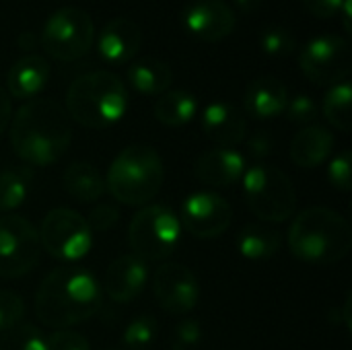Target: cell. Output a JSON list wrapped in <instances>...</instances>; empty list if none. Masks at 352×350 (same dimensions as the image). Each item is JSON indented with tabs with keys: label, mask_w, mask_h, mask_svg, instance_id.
<instances>
[{
	"label": "cell",
	"mask_w": 352,
	"mask_h": 350,
	"mask_svg": "<svg viewBox=\"0 0 352 350\" xmlns=\"http://www.w3.org/2000/svg\"><path fill=\"white\" fill-rule=\"evenodd\" d=\"M245 159L235 149H212L198 157L196 177L212 188H229L245 173Z\"/></svg>",
	"instance_id": "obj_18"
},
{
	"label": "cell",
	"mask_w": 352,
	"mask_h": 350,
	"mask_svg": "<svg viewBox=\"0 0 352 350\" xmlns=\"http://www.w3.org/2000/svg\"><path fill=\"white\" fill-rule=\"evenodd\" d=\"M37 233L41 250L62 262L82 260L93 245V231L87 219L72 208L50 210Z\"/></svg>",
	"instance_id": "obj_9"
},
{
	"label": "cell",
	"mask_w": 352,
	"mask_h": 350,
	"mask_svg": "<svg viewBox=\"0 0 352 350\" xmlns=\"http://www.w3.org/2000/svg\"><path fill=\"white\" fill-rule=\"evenodd\" d=\"M351 101H352V87L346 80L336 83L330 87V91L324 97V105L322 111L326 116V120L340 132H351L352 126V113H351Z\"/></svg>",
	"instance_id": "obj_27"
},
{
	"label": "cell",
	"mask_w": 352,
	"mask_h": 350,
	"mask_svg": "<svg viewBox=\"0 0 352 350\" xmlns=\"http://www.w3.org/2000/svg\"><path fill=\"white\" fill-rule=\"evenodd\" d=\"M243 194L250 210L264 223H285L295 215L297 192L285 171L258 163L243 173Z\"/></svg>",
	"instance_id": "obj_6"
},
{
	"label": "cell",
	"mask_w": 352,
	"mask_h": 350,
	"mask_svg": "<svg viewBox=\"0 0 352 350\" xmlns=\"http://www.w3.org/2000/svg\"><path fill=\"white\" fill-rule=\"evenodd\" d=\"M120 219V210L113 206V204H97L95 208H91L89 217H87V223L91 227V231L95 233H103V231H109Z\"/></svg>",
	"instance_id": "obj_36"
},
{
	"label": "cell",
	"mask_w": 352,
	"mask_h": 350,
	"mask_svg": "<svg viewBox=\"0 0 352 350\" xmlns=\"http://www.w3.org/2000/svg\"><path fill=\"white\" fill-rule=\"evenodd\" d=\"M352 161H351V153L349 151H342L338 153L330 165H328V179L330 184L340 190V192H349L351 190V179H352Z\"/></svg>",
	"instance_id": "obj_33"
},
{
	"label": "cell",
	"mask_w": 352,
	"mask_h": 350,
	"mask_svg": "<svg viewBox=\"0 0 352 350\" xmlns=\"http://www.w3.org/2000/svg\"><path fill=\"white\" fill-rule=\"evenodd\" d=\"M233 221L231 204L214 192L190 194L182 204V227L200 239H214L223 235Z\"/></svg>",
	"instance_id": "obj_12"
},
{
	"label": "cell",
	"mask_w": 352,
	"mask_h": 350,
	"mask_svg": "<svg viewBox=\"0 0 352 350\" xmlns=\"http://www.w3.org/2000/svg\"><path fill=\"white\" fill-rule=\"evenodd\" d=\"M142 45L140 25L128 17L111 19L97 37L99 56L109 64H126L136 58Z\"/></svg>",
	"instance_id": "obj_16"
},
{
	"label": "cell",
	"mask_w": 352,
	"mask_h": 350,
	"mask_svg": "<svg viewBox=\"0 0 352 350\" xmlns=\"http://www.w3.org/2000/svg\"><path fill=\"white\" fill-rule=\"evenodd\" d=\"M50 62L43 56L29 54L19 58L6 74V93L14 99H33L50 80Z\"/></svg>",
	"instance_id": "obj_19"
},
{
	"label": "cell",
	"mask_w": 352,
	"mask_h": 350,
	"mask_svg": "<svg viewBox=\"0 0 352 350\" xmlns=\"http://www.w3.org/2000/svg\"><path fill=\"white\" fill-rule=\"evenodd\" d=\"M153 111H155L157 122H161L163 126L179 128L194 120V116L198 111V101L190 91L171 89V91L159 95Z\"/></svg>",
	"instance_id": "obj_25"
},
{
	"label": "cell",
	"mask_w": 352,
	"mask_h": 350,
	"mask_svg": "<svg viewBox=\"0 0 352 350\" xmlns=\"http://www.w3.org/2000/svg\"><path fill=\"white\" fill-rule=\"evenodd\" d=\"M33 173L29 167H4L0 169V210L10 212L19 208L31 190Z\"/></svg>",
	"instance_id": "obj_26"
},
{
	"label": "cell",
	"mask_w": 352,
	"mask_h": 350,
	"mask_svg": "<svg viewBox=\"0 0 352 350\" xmlns=\"http://www.w3.org/2000/svg\"><path fill=\"white\" fill-rule=\"evenodd\" d=\"M47 350H91V342L80 334L70 328L66 330H54L45 338Z\"/></svg>",
	"instance_id": "obj_35"
},
{
	"label": "cell",
	"mask_w": 352,
	"mask_h": 350,
	"mask_svg": "<svg viewBox=\"0 0 352 350\" xmlns=\"http://www.w3.org/2000/svg\"><path fill=\"white\" fill-rule=\"evenodd\" d=\"M12 120V105H10V95L6 93V89L0 85V134H4V130L10 126Z\"/></svg>",
	"instance_id": "obj_39"
},
{
	"label": "cell",
	"mask_w": 352,
	"mask_h": 350,
	"mask_svg": "<svg viewBox=\"0 0 352 350\" xmlns=\"http://www.w3.org/2000/svg\"><path fill=\"white\" fill-rule=\"evenodd\" d=\"M62 182H64L66 194L80 204L97 202L107 190L105 177L101 175V171L93 163H87V161H74L72 165H68Z\"/></svg>",
	"instance_id": "obj_22"
},
{
	"label": "cell",
	"mask_w": 352,
	"mask_h": 350,
	"mask_svg": "<svg viewBox=\"0 0 352 350\" xmlns=\"http://www.w3.org/2000/svg\"><path fill=\"white\" fill-rule=\"evenodd\" d=\"M101 285L89 270L62 266L52 270L39 285L35 314L47 328L66 330L91 320L101 309Z\"/></svg>",
	"instance_id": "obj_2"
},
{
	"label": "cell",
	"mask_w": 352,
	"mask_h": 350,
	"mask_svg": "<svg viewBox=\"0 0 352 350\" xmlns=\"http://www.w3.org/2000/svg\"><path fill=\"white\" fill-rule=\"evenodd\" d=\"M202 130L221 149H235L245 140L248 122L235 105L212 101L202 111Z\"/></svg>",
	"instance_id": "obj_17"
},
{
	"label": "cell",
	"mask_w": 352,
	"mask_h": 350,
	"mask_svg": "<svg viewBox=\"0 0 352 350\" xmlns=\"http://www.w3.org/2000/svg\"><path fill=\"white\" fill-rule=\"evenodd\" d=\"M157 334H159V322L153 316L142 314L128 322L122 340L128 350H148L157 340Z\"/></svg>",
	"instance_id": "obj_28"
},
{
	"label": "cell",
	"mask_w": 352,
	"mask_h": 350,
	"mask_svg": "<svg viewBox=\"0 0 352 350\" xmlns=\"http://www.w3.org/2000/svg\"><path fill=\"white\" fill-rule=\"evenodd\" d=\"M297 41H295V35L280 27V25H270L262 31L260 35V50L270 56V58H285V56H291L293 50H295Z\"/></svg>",
	"instance_id": "obj_30"
},
{
	"label": "cell",
	"mask_w": 352,
	"mask_h": 350,
	"mask_svg": "<svg viewBox=\"0 0 352 350\" xmlns=\"http://www.w3.org/2000/svg\"><path fill=\"white\" fill-rule=\"evenodd\" d=\"M25 316V301L12 291H0V332L19 326Z\"/></svg>",
	"instance_id": "obj_31"
},
{
	"label": "cell",
	"mask_w": 352,
	"mask_h": 350,
	"mask_svg": "<svg viewBox=\"0 0 352 350\" xmlns=\"http://www.w3.org/2000/svg\"><path fill=\"white\" fill-rule=\"evenodd\" d=\"M285 113L295 124H311L318 118L320 107L314 101V97H309V95H297V97L289 99Z\"/></svg>",
	"instance_id": "obj_34"
},
{
	"label": "cell",
	"mask_w": 352,
	"mask_h": 350,
	"mask_svg": "<svg viewBox=\"0 0 352 350\" xmlns=\"http://www.w3.org/2000/svg\"><path fill=\"white\" fill-rule=\"evenodd\" d=\"M289 248L295 258L314 266H328L344 260L352 248L349 221L326 206H311L299 212L289 229Z\"/></svg>",
	"instance_id": "obj_3"
},
{
	"label": "cell",
	"mask_w": 352,
	"mask_h": 350,
	"mask_svg": "<svg viewBox=\"0 0 352 350\" xmlns=\"http://www.w3.org/2000/svg\"><path fill=\"white\" fill-rule=\"evenodd\" d=\"M37 43H39V37L35 33H31V31H23L19 35V47L21 50H33Z\"/></svg>",
	"instance_id": "obj_41"
},
{
	"label": "cell",
	"mask_w": 352,
	"mask_h": 350,
	"mask_svg": "<svg viewBox=\"0 0 352 350\" xmlns=\"http://www.w3.org/2000/svg\"><path fill=\"white\" fill-rule=\"evenodd\" d=\"M299 66L314 85H336L351 72V43L338 33L311 37L301 54Z\"/></svg>",
	"instance_id": "obj_11"
},
{
	"label": "cell",
	"mask_w": 352,
	"mask_h": 350,
	"mask_svg": "<svg viewBox=\"0 0 352 350\" xmlns=\"http://www.w3.org/2000/svg\"><path fill=\"white\" fill-rule=\"evenodd\" d=\"M41 256L37 229L19 215L0 217V276L19 278L29 274Z\"/></svg>",
	"instance_id": "obj_10"
},
{
	"label": "cell",
	"mask_w": 352,
	"mask_h": 350,
	"mask_svg": "<svg viewBox=\"0 0 352 350\" xmlns=\"http://www.w3.org/2000/svg\"><path fill=\"white\" fill-rule=\"evenodd\" d=\"M334 149V134L326 126H305L291 140V159L297 167L314 169L322 165Z\"/></svg>",
	"instance_id": "obj_21"
},
{
	"label": "cell",
	"mask_w": 352,
	"mask_h": 350,
	"mask_svg": "<svg viewBox=\"0 0 352 350\" xmlns=\"http://www.w3.org/2000/svg\"><path fill=\"white\" fill-rule=\"evenodd\" d=\"M111 350H118V349H111Z\"/></svg>",
	"instance_id": "obj_43"
},
{
	"label": "cell",
	"mask_w": 352,
	"mask_h": 350,
	"mask_svg": "<svg viewBox=\"0 0 352 350\" xmlns=\"http://www.w3.org/2000/svg\"><path fill=\"white\" fill-rule=\"evenodd\" d=\"M289 99V89L283 80L274 76H260L248 85L243 103L250 116L258 120H272L285 113Z\"/></svg>",
	"instance_id": "obj_20"
},
{
	"label": "cell",
	"mask_w": 352,
	"mask_h": 350,
	"mask_svg": "<svg viewBox=\"0 0 352 350\" xmlns=\"http://www.w3.org/2000/svg\"><path fill=\"white\" fill-rule=\"evenodd\" d=\"M146 283H148L146 262L134 254H126L116 258L107 266L101 291H105V295L116 303H132L144 291Z\"/></svg>",
	"instance_id": "obj_15"
},
{
	"label": "cell",
	"mask_w": 352,
	"mask_h": 350,
	"mask_svg": "<svg viewBox=\"0 0 352 350\" xmlns=\"http://www.w3.org/2000/svg\"><path fill=\"white\" fill-rule=\"evenodd\" d=\"M153 295L161 309L173 316L190 314L200 299L196 274L184 264H163L153 274Z\"/></svg>",
	"instance_id": "obj_13"
},
{
	"label": "cell",
	"mask_w": 352,
	"mask_h": 350,
	"mask_svg": "<svg viewBox=\"0 0 352 350\" xmlns=\"http://www.w3.org/2000/svg\"><path fill=\"white\" fill-rule=\"evenodd\" d=\"M262 4H264V0H235V6H237L243 14H254V12H258Z\"/></svg>",
	"instance_id": "obj_40"
},
{
	"label": "cell",
	"mask_w": 352,
	"mask_h": 350,
	"mask_svg": "<svg viewBox=\"0 0 352 350\" xmlns=\"http://www.w3.org/2000/svg\"><path fill=\"white\" fill-rule=\"evenodd\" d=\"M0 350H47V344L35 326L19 324L0 336Z\"/></svg>",
	"instance_id": "obj_29"
},
{
	"label": "cell",
	"mask_w": 352,
	"mask_h": 350,
	"mask_svg": "<svg viewBox=\"0 0 352 350\" xmlns=\"http://www.w3.org/2000/svg\"><path fill=\"white\" fill-rule=\"evenodd\" d=\"M126 109V85L120 76L107 70L80 74L66 91V113L85 128H109L124 118Z\"/></svg>",
	"instance_id": "obj_4"
},
{
	"label": "cell",
	"mask_w": 352,
	"mask_h": 350,
	"mask_svg": "<svg viewBox=\"0 0 352 350\" xmlns=\"http://www.w3.org/2000/svg\"><path fill=\"white\" fill-rule=\"evenodd\" d=\"M72 142L66 109L52 99H31L10 120L14 155L31 167H47L62 159Z\"/></svg>",
	"instance_id": "obj_1"
},
{
	"label": "cell",
	"mask_w": 352,
	"mask_h": 350,
	"mask_svg": "<svg viewBox=\"0 0 352 350\" xmlns=\"http://www.w3.org/2000/svg\"><path fill=\"white\" fill-rule=\"evenodd\" d=\"M95 41V25L91 14L80 6H62L45 21L39 43L60 62H72L89 54Z\"/></svg>",
	"instance_id": "obj_8"
},
{
	"label": "cell",
	"mask_w": 352,
	"mask_h": 350,
	"mask_svg": "<svg viewBox=\"0 0 352 350\" xmlns=\"http://www.w3.org/2000/svg\"><path fill=\"white\" fill-rule=\"evenodd\" d=\"M283 235L270 225H248L237 237V250L245 260L262 262L278 254Z\"/></svg>",
	"instance_id": "obj_24"
},
{
	"label": "cell",
	"mask_w": 352,
	"mask_h": 350,
	"mask_svg": "<svg viewBox=\"0 0 352 350\" xmlns=\"http://www.w3.org/2000/svg\"><path fill=\"white\" fill-rule=\"evenodd\" d=\"M163 179L165 165L157 149L148 144H130L111 161L105 186L120 204L142 206L159 194Z\"/></svg>",
	"instance_id": "obj_5"
},
{
	"label": "cell",
	"mask_w": 352,
	"mask_h": 350,
	"mask_svg": "<svg viewBox=\"0 0 352 350\" xmlns=\"http://www.w3.org/2000/svg\"><path fill=\"white\" fill-rule=\"evenodd\" d=\"M182 23L196 39L214 43L235 31L237 14L225 0H194L184 8Z\"/></svg>",
	"instance_id": "obj_14"
},
{
	"label": "cell",
	"mask_w": 352,
	"mask_h": 350,
	"mask_svg": "<svg viewBox=\"0 0 352 350\" xmlns=\"http://www.w3.org/2000/svg\"><path fill=\"white\" fill-rule=\"evenodd\" d=\"M303 8L316 19H334L340 14L344 0H301Z\"/></svg>",
	"instance_id": "obj_37"
},
{
	"label": "cell",
	"mask_w": 352,
	"mask_h": 350,
	"mask_svg": "<svg viewBox=\"0 0 352 350\" xmlns=\"http://www.w3.org/2000/svg\"><path fill=\"white\" fill-rule=\"evenodd\" d=\"M202 340V326L200 322L188 318L179 322L171 336V350H194Z\"/></svg>",
	"instance_id": "obj_32"
},
{
	"label": "cell",
	"mask_w": 352,
	"mask_h": 350,
	"mask_svg": "<svg viewBox=\"0 0 352 350\" xmlns=\"http://www.w3.org/2000/svg\"><path fill=\"white\" fill-rule=\"evenodd\" d=\"M182 237L179 217L163 206L151 204L134 215L128 227V241L134 252L144 262L165 260L169 258Z\"/></svg>",
	"instance_id": "obj_7"
},
{
	"label": "cell",
	"mask_w": 352,
	"mask_h": 350,
	"mask_svg": "<svg viewBox=\"0 0 352 350\" xmlns=\"http://www.w3.org/2000/svg\"><path fill=\"white\" fill-rule=\"evenodd\" d=\"M340 14H342V23H344V29L351 33L352 29V0H344L342 8H340Z\"/></svg>",
	"instance_id": "obj_42"
},
{
	"label": "cell",
	"mask_w": 352,
	"mask_h": 350,
	"mask_svg": "<svg viewBox=\"0 0 352 350\" xmlns=\"http://www.w3.org/2000/svg\"><path fill=\"white\" fill-rule=\"evenodd\" d=\"M126 78L130 87L138 91L140 95H163L171 89L173 72L169 64L161 60L144 58V60H136L134 64H130Z\"/></svg>",
	"instance_id": "obj_23"
},
{
	"label": "cell",
	"mask_w": 352,
	"mask_h": 350,
	"mask_svg": "<svg viewBox=\"0 0 352 350\" xmlns=\"http://www.w3.org/2000/svg\"><path fill=\"white\" fill-rule=\"evenodd\" d=\"M272 146L274 142L268 132H256L248 138V151L256 159H266L272 153Z\"/></svg>",
	"instance_id": "obj_38"
}]
</instances>
